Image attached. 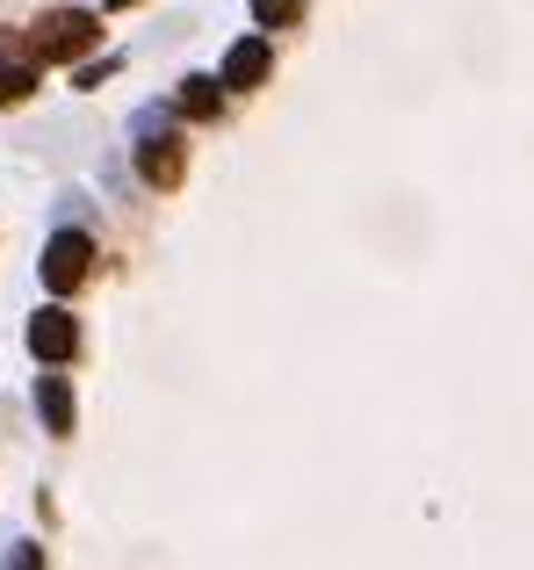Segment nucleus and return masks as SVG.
<instances>
[{
	"label": "nucleus",
	"instance_id": "1",
	"mask_svg": "<svg viewBox=\"0 0 534 570\" xmlns=\"http://www.w3.org/2000/svg\"><path fill=\"white\" fill-rule=\"evenodd\" d=\"M95 43H101L95 8H43L37 29H29V58H43V66H66V58L95 51Z\"/></svg>",
	"mask_w": 534,
	"mask_h": 570
},
{
	"label": "nucleus",
	"instance_id": "2",
	"mask_svg": "<svg viewBox=\"0 0 534 570\" xmlns=\"http://www.w3.org/2000/svg\"><path fill=\"white\" fill-rule=\"evenodd\" d=\"M87 267H95L87 232H58L51 246H43V289H51V296H72V289L87 282Z\"/></svg>",
	"mask_w": 534,
	"mask_h": 570
},
{
	"label": "nucleus",
	"instance_id": "3",
	"mask_svg": "<svg viewBox=\"0 0 534 570\" xmlns=\"http://www.w3.org/2000/svg\"><path fill=\"white\" fill-rule=\"evenodd\" d=\"M29 354H37V362H72V354H80V325H72V311H37V318H29Z\"/></svg>",
	"mask_w": 534,
	"mask_h": 570
},
{
	"label": "nucleus",
	"instance_id": "4",
	"mask_svg": "<svg viewBox=\"0 0 534 570\" xmlns=\"http://www.w3.org/2000/svg\"><path fill=\"white\" fill-rule=\"evenodd\" d=\"M138 174H145L152 188H181V174H188L181 138H167V130H145V145H138Z\"/></svg>",
	"mask_w": 534,
	"mask_h": 570
},
{
	"label": "nucleus",
	"instance_id": "5",
	"mask_svg": "<svg viewBox=\"0 0 534 570\" xmlns=\"http://www.w3.org/2000/svg\"><path fill=\"white\" fill-rule=\"evenodd\" d=\"M267 66H275V58H267V43L246 37V43H231V51H225V80H217V87H239V95H246V87L267 80Z\"/></svg>",
	"mask_w": 534,
	"mask_h": 570
},
{
	"label": "nucleus",
	"instance_id": "6",
	"mask_svg": "<svg viewBox=\"0 0 534 570\" xmlns=\"http://www.w3.org/2000/svg\"><path fill=\"white\" fill-rule=\"evenodd\" d=\"M37 419H43V433H58V441L72 433V383L66 376H37Z\"/></svg>",
	"mask_w": 534,
	"mask_h": 570
},
{
	"label": "nucleus",
	"instance_id": "7",
	"mask_svg": "<svg viewBox=\"0 0 534 570\" xmlns=\"http://www.w3.org/2000/svg\"><path fill=\"white\" fill-rule=\"evenodd\" d=\"M29 95H37V66L0 43V109H14V101H29Z\"/></svg>",
	"mask_w": 534,
	"mask_h": 570
},
{
	"label": "nucleus",
	"instance_id": "8",
	"mask_svg": "<svg viewBox=\"0 0 534 570\" xmlns=\"http://www.w3.org/2000/svg\"><path fill=\"white\" fill-rule=\"evenodd\" d=\"M181 109L202 116V124L217 116V80H210V72H188V80H181Z\"/></svg>",
	"mask_w": 534,
	"mask_h": 570
},
{
	"label": "nucleus",
	"instance_id": "9",
	"mask_svg": "<svg viewBox=\"0 0 534 570\" xmlns=\"http://www.w3.org/2000/svg\"><path fill=\"white\" fill-rule=\"evenodd\" d=\"M254 22L260 29H296L304 22V0H254Z\"/></svg>",
	"mask_w": 534,
	"mask_h": 570
},
{
	"label": "nucleus",
	"instance_id": "10",
	"mask_svg": "<svg viewBox=\"0 0 534 570\" xmlns=\"http://www.w3.org/2000/svg\"><path fill=\"white\" fill-rule=\"evenodd\" d=\"M101 8H138V0H101Z\"/></svg>",
	"mask_w": 534,
	"mask_h": 570
}]
</instances>
